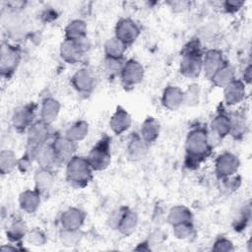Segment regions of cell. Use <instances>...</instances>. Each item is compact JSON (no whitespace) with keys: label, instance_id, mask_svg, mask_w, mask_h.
Masks as SVG:
<instances>
[{"label":"cell","instance_id":"6da1fadb","mask_svg":"<svg viewBox=\"0 0 252 252\" xmlns=\"http://www.w3.org/2000/svg\"><path fill=\"white\" fill-rule=\"evenodd\" d=\"M202 59L198 41H191L184 49L180 62V72L188 78L199 76L202 71Z\"/></svg>","mask_w":252,"mask_h":252},{"label":"cell","instance_id":"7a4b0ae2","mask_svg":"<svg viewBox=\"0 0 252 252\" xmlns=\"http://www.w3.org/2000/svg\"><path fill=\"white\" fill-rule=\"evenodd\" d=\"M92 170L88 158L83 157H73L67 163V179L77 185L84 186L92 178Z\"/></svg>","mask_w":252,"mask_h":252},{"label":"cell","instance_id":"3957f363","mask_svg":"<svg viewBox=\"0 0 252 252\" xmlns=\"http://www.w3.org/2000/svg\"><path fill=\"white\" fill-rule=\"evenodd\" d=\"M49 137L48 124L43 121L32 123L28 128V153L27 156L34 158L36 152L45 145Z\"/></svg>","mask_w":252,"mask_h":252},{"label":"cell","instance_id":"277c9868","mask_svg":"<svg viewBox=\"0 0 252 252\" xmlns=\"http://www.w3.org/2000/svg\"><path fill=\"white\" fill-rule=\"evenodd\" d=\"M185 146L191 158H203L210 150L207 132L202 128L190 131L186 138Z\"/></svg>","mask_w":252,"mask_h":252},{"label":"cell","instance_id":"5b68a950","mask_svg":"<svg viewBox=\"0 0 252 252\" xmlns=\"http://www.w3.org/2000/svg\"><path fill=\"white\" fill-rule=\"evenodd\" d=\"M88 161L93 168V170H102L105 169L110 163L111 157L109 153L108 141L101 140L99 141L90 152L89 157L87 158Z\"/></svg>","mask_w":252,"mask_h":252},{"label":"cell","instance_id":"8992f818","mask_svg":"<svg viewBox=\"0 0 252 252\" xmlns=\"http://www.w3.org/2000/svg\"><path fill=\"white\" fill-rule=\"evenodd\" d=\"M20 51L13 45L3 43L1 47V58H0V70L2 75L9 76L12 74L19 62H20Z\"/></svg>","mask_w":252,"mask_h":252},{"label":"cell","instance_id":"52a82bcc","mask_svg":"<svg viewBox=\"0 0 252 252\" xmlns=\"http://www.w3.org/2000/svg\"><path fill=\"white\" fill-rule=\"evenodd\" d=\"M140 34L138 25L130 19H122L118 21L115 27V37L120 39L126 45L134 42Z\"/></svg>","mask_w":252,"mask_h":252},{"label":"cell","instance_id":"ba28073f","mask_svg":"<svg viewBox=\"0 0 252 252\" xmlns=\"http://www.w3.org/2000/svg\"><path fill=\"white\" fill-rule=\"evenodd\" d=\"M144 77V68L136 60L127 61L121 70L122 82L125 86H135L142 81Z\"/></svg>","mask_w":252,"mask_h":252},{"label":"cell","instance_id":"9c48e42d","mask_svg":"<svg viewBox=\"0 0 252 252\" xmlns=\"http://www.w3.org/2000/svg\"><path fill=\"white\" fill-rule=\"evenodd\" d=\"M239 167L237 157L230 153L220 155L216 161V171L221 177H228L234 174Z\"/></svg>","mask_w":252,"mask_h":252},{"label":"cell","instance_id":"30bf717a","mask_svg":"<svg viewBox=\"0 0 252 252\" xmlns=\"http://www.w3.org/2000/svg\"><path fill=\"white\" fill-rule=\"evenodd\" d=\"M84 47L81 41L65 39L60 46V55L63 60L68 63L75 64L83 56Z\"/></svg>","mask_w":252,"mask_h":252},{"label":"cell","instance_id":"8fae6325","mask_svg":"<svg viewBox=\"0 0 252 252\" xmlns=\"http://www.w3.org/2000/svg\"><path fill=\"white\" fill-rule=\"evenodd\" d=\"M222 66V55L220 50L211 49L206 52L202 59V69L208 78H212Z\"/></svg>","mask_w":252,"mask_h":252},{"label":"cell","instance_id":"7c38bea8","mask_svg":"<svg viewBox=\"0 0 252 252\" xmlns=\"http://www.w3.org/2000/svg\"><path fill=\"white\" fill-rule=\"evenodd\" d=\"M85 213L77 208H70L61 216V224L63 229H79L85 220Z\"/></svg>","mask_w":252,"mask_h":252},{"label":"cell","instance_id":"4fadbf2b","mask_svg":"<svg viewBox=\"0 0 252 252\" xmlns=\"http://www.w3.org/2000/svg\"><path fill=\"white\" fill-rule=\"evenodd\" d=\"M161 101L167 109L176 110L184 102V93L177 87L169 86L163 91Z\"/></svg>","mask_w":252,"mask_h":252},{"label":"cell","instance_id":"5bb4252c","mask_svg":"<svg viewBox=\"0 0 252 252\" xmlns=\"http://www.w3.org/2000/svg\"><path fill=\"white\" fill-rule=\"evenodd\" d=\"M34 116V107L32 105H26L17 109L12 117V123L18 130H25L32 124Z\"/></svg>","mask_w":252,"mask_h":252},{"label":"cell","instance_id":"9a60e30c","mask_svg":"<svg viewBox=\"0 0 252 252\" xmlns=\"http://www.w3.org/2000/svg\"><path fill=\"white\" fill-rule=\"evenodd\" d=\"M57 159L60 161H69L73 158L75 151V142L69 140L67 137H58L52 144Z\"/></svg>","mask_w":252,"mask_h":252},{"label":"cell","instance_id":"2e32d148","mask_svg":"<svg viewBox=\"0 0 252 252\" xmlns=\"http://www.w3.org/2000/svg\"><path fill=\"white\" fill-rule=\"evenodd\" d=\"M72 85L80 93H89L93 90L94 80L89 70L83 68L78 70L71 79Z\"/></svg>","mask_w":252,"mask_h":252},{"label":"cell","instance_id":"e0dca14e","mask_svg":"<svg viewBox=\"0 0 252 252\" xmlns=\"http://www.w3.org/2000/svg\"><path fill=\"white\" fill-rule=\"evenodd\" d=\"M245 95L244 84L240 81L233 80L224 88V99L228 105L239 103Z\"/></svg>","mask_w":252,"mask_h":252},{"label":"cell","instance_id":"ac0fdd59","mask_svg":"<svg viewBox=\"0 0 252 252\" xmlns=\"http://www.w3.org/2000/svg\"><path fill=\"white\" fill-rule=\"evenodd\" d=\"M111 130L119 135L123 132H125L131 125V117L129 113L123 109L122 107H117L116 111L112 115L110 122H109Z\"/></svg>","mask_w":252,"mask_h":252},{"label":"cell","instance_id":"d6986e66","mask_svg":"<svg viewBox=\"0 0 252 252\" xmlns=\"http://www.w3.org/2000/svg\"><path fill=\"white\" fill-rule=\"evenodd\" d=\"M39 192L37 190L32 191V190H26L24 191L19 198L20 207L23 211L31 214L37 210L40 198H39Z\"/></svg>","mask_w":252,"mask_h":252},{"label":"cell","instance_id":"ffe728a7","mask_svg":"<svg viewBox=\"0 0 252 252\" xmlns=\"http://www.w3.org/2000/svg\"><path fill=\"white\" fill-rule=\"evenodd\" d=\"M59 110H60V104L56 99L52 97L45 98L42 102L41 110H40L41 121L49 125L57 118Z\"/></svg>","mask_w":252,"mask_h":252},{"label":"cell","instance_id":"44dd1931","mask_svg":"<svg viewBox=\"0 0 252 252\" xmlns=\"http://www.w3.org/2000/svg\"><path fill=\"white\" fill-rule=\"evenodd\" d=\"M127 153L131 159L138 160L147 153V143L139 135H133L127 147Z\"/></svg>","mask_w":252,"mask_h":252},{"label":"cell","instance_id":"7402d4cb","mask_svg":"<svg viewBox=\"0 0 252 252\" xmlns=\"http://www.w3.org/2000/svg\"><path fill=\"white\" fill-rule=\"evenodd\" d=\"M87 34V25L82 20H74L65 29L66 39L81 41Z\"/></svg>","mask_w":252,"mask_h":252},{"label":"cell","instance_id":"603a6c76","mask_svg":"<svg viewBox=\"0 0 252 252\" xmlns=\"http://www.w3.org/2000/svg\"><path fill=\"white\" fill-rule=\"evenodd\" d=\"M137 223H138V218H137V215L126 209L118 222V225H117V229L124 235H129L131 234L135 229H136V226H137Z\"/></svg>","mask_w":252,"mask_h":252},{"label":"cell","instance_id":"cb8c5ba5","mask_svg":"<svg viewBox=\"0 0 252 252\" xmlns=\"http://www.w3.org/2000/svg\"><path fill=\"white\" fill-rule=\"evenodd\" d=\"M34 182L36 190L39 193H44L48 191L53 184V174L48 168L40 167L35 171Z\"/></svg>","mask_w":252,"mask_h":252},{"label":"cell","instance_id":"d4e9b609","mask_svg":"<svg viewBox=\"0 0 252 252\" xmlns=\"http://www.w3.org/2000/svg\"><path fill=\"white\" fill-rule=\"evenodd\" d=\"M34 158H36L40 167L44 168H49L57 160L55 150L52 145H44L41 147L36 152Z\"/></svg>","mask_w":252,"mask_h":252},{"label":"cell","instance_id":"484cf974","mask_svg":"<svg viewBox=\"0 0 252 252\" xmlns=\"http://www.w3.org/2000/svg\"><path fill=\"white\" fill-rule=\"evenodd\" d=\"M141 137L146 143L154 142L159 134V126L156 119L147 118L141 127Z\"/></svg>","mask_w":252,"mask_h":252},{"label":"cell","instance_id":"4316f807","mask_svg":"<svg viewBox=\"0 0 252 252\" xmlns=\"http://www.w3.org/2000/svg\"><path fill=\"white\" fill-rule=\"evenodd\" d=\"M192 215L189 209L184 206H174L170 209L167 217V220L170 224L175 225L181 222L191 221Z\"/></svg>","mask_w":252,"mask_h":252},{"label":"cell","instance_id":"83f0119b","mask_svg":"<svg viewBox=\"0 0 252 252\" xmlns=\"http://www.w3.org/2000/svg\"><path fill=\"white\" fill-rule=\"evenodd\" d=\"M126 46L127 45L117 37H112L108 39L104 45V51H105L106 57L117 58V59L122 58L126 50Z\"/></svg>","mask_w":252,"mask_h":252},{"label":"cell","instance_id":"f1b7e54d","mask_svg":"<svg viewBox=\"0 0 252 252\" xmlns=\"http://www.w3.org/2000/svg\"><path fill=\"white\" fill-rule=\"evenodd\" d=\"M89 132V126L86 121H77L72 126H70L66 132V137L73 141V142H79L82 141Z\"/></svg>","mask_w":252,"mask_h":252},{"label":"cell","instance_id":"f546056e","mask_svg":"<svg viewBox=\"0 0 252 252\" xmlns=\"http://www.w3.org/2000/svg\"><path fill=\"white\" fill-rule=\"evenodd\" d=\"M233 78H234V75L231 68L226 65H222L211 79H212V82L217 87L225 88L228 84H230L234 80Z\"/></svg>","mask_w":252,"mask_h":252},{"label":"cell","instance_id":"4dcf8cb0","mask_svg":"<svg viewBox=\"0 0 252 252\" xmlns=\"http://www.w3.org/2000/svg\"><path fill=\"white\" fill-rule=\"evenodd\" d=\"M18 165L16 155L11 150H3L0 153V171L2 174L10 173Z\"/></svg>","mask_w":252,"mask_h":252},{"label":"cell","instance_id":"1f68e13d","mask_svg":"<svg viewBox=\"0 0 252 252\" xmlns=\"http://www.w3.org/2000/svg\"><path fill=\"white\" fill-rule=\"evenodd\" d=\"M26 232H27V225L25 221L22 219L18 218V219H14L9 224L7 229V236L11 240L17 241L22 237H24L26 235Z\"/></svg>","mask_w":252,"mask_h":252},{"label":"cell","instance_id":"d6a6232c","mask_svg":"<svg viewBox=\"0 0 252 252\" xmlns=\"http://www.w3.org/2000/svg\"><path fill=\"white\" fill-rule=\"evenodd\" d=\"M213 131L220 138L225 137L230 133V120L225 115H218L212 121Z\"/></svg>","mask_w":252,"mask_h":252},{"label":"cell","instance_id":"836d02e7","mask_svg":"<svg viewBox=\"0 0 252 252\" xmlns=\"http://www.w3.org/2000/svg\"><path fill=\"white\" fill-rule=\"evenodd\" d=\"M60 238L65 246H74L81 240L82 233L79 229H63L60 233Z\"/></svg>","mask_w":252,"mask_h":252},{"label":"cell","instance_id":"e575fe53","mask_svg":"<svg viewBox=\"0 0 252 252\" xmlns=\"http://www.w3.org/2000/svg\"><path fill=\"white\" fill-rule=\"evenodd\" d=\"M173 233L179 239L189 238L194 233V228L191 221L181 222L173 225Z\"/></svg>","mask_w":252,"mask_h":252},{"label":"cell","instance_id":"d590c367","mask_svg":"<svg viewBox=\"0 0 252 252\" xmlns=\"http://www.w3.org/2000/svg\"><path fill=\"white\" fill-rule=\"evenodd\" d=\"M230 133L233 136H239L242 135L244 133V129H245V119L242 115L236 114V115H232L230 118Z\"/></svg>","mask_w":252,"mask_h":252},{"label":"cell","instance_id":"8d00e7d4","mask_svg":"<svg viewBox=\"0 0 252 252\" xmlns=\"http://www.w3.org/2000/svg\"><path fill=\"white\" fill-rule=\"evenodd\" d=\"M27 240L30 244H32L33 246H41L45 243L46 239H45V235L43 234V232L41 230L34 228L28 233Z\"/></svg>","mask_w":252,"mask_h":252},{"label":"cell","instance_id":"74e56055","mask_svg":"<svg viewBox=\"0 0 252 252\" xmlns=\"http://www.w3.org/2000/svg\"><path fill=\"white\" fill-rule=\"evenodd\" d=\"M199 99V86L192 85L188 88L187 92L184 93V102L188 105H192L197 103Z\"/></svg>","mask_w":252,"mask_h":252},{"label":"cell","instance_id":"f35d334b","mask_svg":"<svg viewBox=\"0 0 252 252\" xmlns=\"http://www.w3.org/2000/svg\"><path fill=\"white\" fill-rule=\"evenodd\" d=\"M123 65L124 64H122L121 58L117 59V58L106 57V59H105V69H106V71H108L111 74H114L119 71L121 72Z\"/></svg>","mask_w":252,"mask_h":252},{"label":"cell","instance_id":"ab89813d","mask_svg":"<svg viewBox=\"0 0 252 252\" xmlns=\"http://www.w3.org/2000/svg\"><path fill=\"white\" fill-rule=\"evenodd\" d=\"M213 250L215 251H231L233 250V245L230 240L226 238H220L216 241Z\"/></svg>","mask_w":252,"mask_h":252},{"label":"cell","instance_id":"60d3db41","mask_svg":"<svg viewBox=\"0 0 252 252\" xmlns=\"http://www.w3.org/2000/svg\"><path fill=\"white\" fill-rule=\"evenodd\" d=\"M125 210H126L125 208H121V209H119V210H117V211L112 213V215L109 218V225L110 226H112L113 228L117 227L118 222H119V220H120V219H121V217H122V215H123Z\"/></svg>","mask_w":252,"mask_h":252},{"label":"cell","instance_id":"b9f144b4","mask_svg":"<svg viewBox=\"0 0 252 252\" xmlns=\"http://www.w3.org/2000/svg\"><path fill=\"white\" fill-rule=\"evenodd\" d=\"M243 5L242 1H226L224 2V8L227 12H235Z\"/></svg>","mask_w":252,"mask_h":252},{"label":"cell","instance_id":"7bdbcfd3","mask_svg":"<svg viewBox=\"0 0 252 252\" xmlns=\"http://www.w3.org/2000/svg\"><path fill=\"white\" fill-rule=\"evenodd\" d=\"M243 78H244V81H246L247 83H250V80H251V66H247V68L245 69L244 73H243Z\"/></svg>","mask_w":252,"mask_h":252}]
</instances>
